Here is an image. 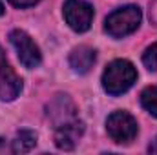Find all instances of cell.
<instances>
[{"mask_svg": "<svg viewBox=\"0 0 157 155\" xmlns=\"http://www.w3.org/2000/svg\"><path fill=\"white\" fill-rule=\"evenodd\" d=\"M137 80V70L130 60L117 59L110 62L102 73V88L110 95L126 93Z\"/></svg>", "mask_w": 157, "mask_h": 155, "instance_id": "cell-1", "label": "cell"}, {"mask_svg": "<svg viewBox=\"0 0 157 155\" xmlns=\"http://www.w3.org/2000/svg\"><path fill=\"white\" fill-rule=\"evenodd\" d=\"M141 18H143V13L137 6H124L108 15L104 22V29L113 39H122L126 35H132L139 28Z\"/></svg>", "mask_w": 157, "mask_h": 155, "instance_id": "cell-2", "label": "cell"}, {"mask_svg": "<svg viewBox=\"0 0 157 155\" xmlns=\"http://www.w3.org/2000/svg\"><path fill=\"white\" fill-rule=\"evenodd\" d=\"M106 131L112 137L113 142L117 144H130L137 133H139V126L137 120L130 115L128 112H113L112 115L106 119Z\"/></svg>", "mask_w": 157, "mask_h": 155, "instance_id": "cell-3", "label": "cell"}, {"mask_svg": "<svg viewBox=\"0 0 157 155\" xmlns=\"http://www.w3.org/2000/svg\"><path fill=\"white\" fill-rule=\"evenodd\" d=\"M9 42L13 44L17 55H18V60L22 62V66L33 70V68H39L40 62H42V53H40L39 46L35 44V40L31 39L26 31L22 29H13L9 33Z\"/></svg>", "mask_w": 157, "mask_h": 155, "instance_id": "cell-4", "label": "cell"}, {"mask_svg": "<svg viewBox=\"0 0 157 155\" xmlns=\"http://www.w3.org/2000/svg\"><path fill=\"white\" fill-rule=\"evenodd\" d=\"M64 20L66 24L77 31V33H84L91 28L93 22V6L88 4L86 0H66L64 7Z\"/></svg>", "mask_w": 157, "mask_h": 155, "instance_id": "cell-5", "label": "cell"}, {"mask_svg": "<svg viewBox=\"0 0 157 155\" xmlns=\"http://www.w3.org/2000/svg\"><path fill=\"white\" fill-rule=\"evenodd\" d=\"M84 133V122L73 119L68 122H62L59 126H55V144L60 150H73L78 139Z\"/></svg>", "mask_w": 157, "mask_h": 155, "instance_id": "cell-6", "label": "cell"}, {"mask_svg": "<svg viewBox=\"0 0 157 155\" xmlns=\"http://www.w3.org/2000/svg\"><path fill=\"white\" fill-rule=\"evenodd\" d=\"M20 91H22V78L6 60L0 66V100L11 102L20 95Z\"/></svg>", "mask_w": 157, "mask_h": 155, "instance_id": "cell-7", "label": "cell"}, {"mask_svg": "<svg viewBox=\"0 0 157 155\" xmlns=\"http://www.w3.org/2000/svg\"><path fill=\"white\" fill-rule=\"evenodd\" d=\"M97 60V51L90 46H78L70 53V66L75 73H88Z\"/></svg>", "mask_w": 157, "mask_h": 155, "instance_id": "cell-8", "label": "cell"}, {"mask_svg": "<svg viewBox=\"0 0 157 155\" xmlns=\"http://www.w3.org/2000/svg\"><path fill=\"white\" fill-rule=\"evenodd\" d=\"M35 146H37V133L31 131V130H20L17 133V137L13 139L11 152H15V153H26V152H31Z\"/></svg>", "mask_w": 157, "mask_h": 155, "instance_id": "cell-9", "label": "cell"}, {"mask_svg": "<svg viewBox=\"0 0 157 155\" xmlns=\"http://www.w3.org/2000/svg\"><path fill=\"white\" fill-rule=\"evenodd\" d=\"M141 104L143 108L157 119V86H148L141 93Z\"/></svg>", "mask_w": 157, "mask_h": 155, "instance_id": "cell-10", "label": "cell"}, {"mask_svg": "<svg viewBox=\"0 0 157 155\" xmlns=\"http://www.w3.org/2000/svg\"><path fill=\"white\" fill-rule=\"evenodd\" d=\"M143 64L150 70V71H157V42L148 46L146 51L143 53Z\"/></svg>", "mask_w": 157, "mask_h": 155, "instance_id": "cell-11", "label": "cell"}, {"mask_svg": "<svg viewBox=\"0 0 157 155\" xmlns=\"http://www.w3.org/2000/svg\"><path fill=\"white\" fill-rule=\"evenodd\" d=\"M7 2L15 7H31V6L39 4L40 0H7Z\"/></svg>", "mask_w": 157, "mask_h": 155, "instance_id": "cell-12", "label": "cell"}, {"mask_svg": "<svg viewBox=\"0 0 157 155\" xmlns=\"http://www.w3.org/2000/svg\"><path fill=\"white\" fill-rule=\"evenodd\" d=\"M148 152H150V153H157V139L150 144V146H148Z\"/></svg>", "mask_w": 157, "mask_h": 155, "instance_id": "cell-13", "label": "cell"}, {"mask_svg": "<svg viewBox=\"0 0 157 155\" xmlns=\"http://www.w3.org/2000/svg\"><path fill=\"white\" fill-rule=\"evenodd\" d=\"M6 150H7V146H6V141L0 137V153H2V152H6Z\"/></svg>", "mask_w": 157, "mask_h": 155, "instance_id": "cell-14", "label": "cell"}, {"mask_svg": "<svg viewBox=\"0 0 157 155\" xmlns=\"http://www.w3.org/2000/svg\"><path fill=\"white\" fill-rule=\"evenodd\" d=\"M4 62H6V55H4V49L0 47V66H2Z\"/></svg>", "mask_w": 157, "mask_h": 155, "instance_id": "cell-15", "label": "cell"}, {"mask_svg": "<svg viewBox=\"0 0 157 155\" xmlns=\"http://www.w3.org/2000/svg\"><path fill=\"white\" fill-rule=\"evenodd\" d=\"M2 15H4V4L0 2V17H2Z\"/></svg>", "mask_w": 157, "mask_h": 155, "instance_id": "cell-16", "label": "cell"}]
</instances>
